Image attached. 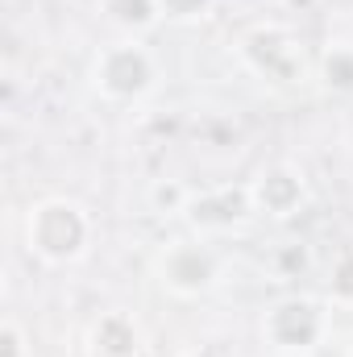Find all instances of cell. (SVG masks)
Listing matches in <instances>:
<instances>
[{"instance_id": "52a82bcc", "label": "cell", "mask_w": 353, "mask_h": 357, "mask_svg": "<svg viewBox=\"0 0 353 357\" xmlns=\"http://www.w3.org/2000/svg\"><path fill=\"white\" fill-rule=\"evenodd\" d=\"M250 199H254V212L287 220L303 204V175L291 171V167H266L262 175L250 183Z\"/></svg>"}, {"instance_id": "5bb4252c", "label": "cell", "mask_w": 353, "mask_h": 357, "mask_svg": "<svg viewBox=\"0 0 353 357\" xmlns=\"http://www.w3.org/2000/svg\"><path fill=\"white\" fill-rule=\"evenodd\" d=\"M0 357H29L25 349V333H21V324L17 320H4V328H0Z\"/></svg>"}, {"instance_id": "7c38bea8", "label": "cell", "mask_w": 353, "mask_h": 357, "mask_svg": "<svg viewBox=\"0 0 353 357\" xmlns=\"http://www.w3.org/2000/svg\"><path fill=\"white\" fill-rule=\"evenodd\" d=\"M329 295L337 303H353V254H341L337 266H333V278H329Z\"/></svg>"}, {"instance_id": "7a4b0ae2", "label": "cell", "mask_w": 353, "mask_h": 357, "mask_svg": "<svg viewBox=\"0 0 353 357\" xmlns=\"http://www.w3.org/2000/svg\"><path fill=\"white\" fill-rule=\"evenodd\" d=\"M91 79H96V91L112 104H133L142 100L146 91L154 88L158 79V67L150 59V50L137 42V38H125V42H112L96 54L91 63Z\"/></svg>"}, {"instance_id": "6da1fadb", "label": "cell", "mask_w": 353, "mask_h": 357, "mask_svg": "<svg viewBox=\"0 0 353 357\" xmlns=\"http://www.w3.org/2000/svg\"><path fill=\"white\" fill-rule=\"evenodd\" d=\"M88 237H91V220L75 199H42L38 208H29L25 241L42 262L67 266V262L84 258Z\"/></svg>"}, {"instance_id": "3957f363", "label": "cell", "mask_w": 353, "mask_h": 357, "mask_svg": "<svg viewBox=\"0 0 353 357\" xmlns=\"http://www.w3.org/2000/svg\"><path fill=\"white\" fill-rule=\"evenodd\" d=\"M329 333V312L316 299H283L266 312L262 337L278 354H312Z\"/></svg>"}, {"instance_id": "ba28073f", "label": "cell", "mask_w": 353, "mask_h": 357, "mask_svg": "<svg viewBox=\"0 0 353 357\" xmlns=\"http://www.w3.org/2000/svg\"><path fill=\"white\" fill-rule=\"evenodd\" d=\"M91 349H96V357H137L142 354V333H137L133 316L108 312L91 328Z\"/></svg>"}, {"instance_id": "5b68a950", "label": "cell", "mask_w": 353, "mask_h": 357, "mask_svg": "<svg viewBox=\"0 0 353 357\" xmlns=\"http://www.w3.org/2000/svg\"><path fill=\"white\" fill-rule=\"evenodd\" d=\"M158 274L175 295H200V291H208L216 282L220 262L204 241H179L158 258Z\"/></svg>"}, {"instance_id": "8fae6325", "label": "cell", "mask_w": 353, "mask_h": 357, "mask_svg": "<svg viewBox=\"0 0 353 357\" xmlns=\"http://www.w3.org/2000/svg\"><path fill=\"white\" fill-rule=\"evenodd\" d=\"M150 199H154V208L167 216H175V212H187V204H191V191L183 187V183H175V178H167V183H154L150 187Z\"/></svg>"}, {"instance_id": "9a60e30c", "label": "cell", "mask_w": 353, "mask_h": 357, "mask_svg": "<svg viewBox=\"0 0 353 357\" xmlns=\"http://www.w3.org/2000/svg\"><path fill=\"white\" fill-rule=\"evenodd\" d=\"M183 357H216L212 349H200V354H183Z\"/></svg>"}, {"instance_id": "30bf717a", "label": "cell", "mask_w": 353, "mask_h": 357, "mask_svg": "<svg viewBox=\"0 0 353 357\" xmlns=\"http://www.w3.org/2000/svg\"><path fill=\"white\" fill-rule=\"evenodd\" d=\"M324 84L333 91H353V46H333L320 67Z\"/></svg>"}, {"instance_id": "277c9868", "label": "cell", "mask_w": 353, "mask_h": 357, "mask_svg": "<svg viewBox=\"0 0 353 357\" xmlns=\"http://www.w3.org/2000/svg\"><path fill=\"white\" fill-rule=\"evenodd\" d=\"M241 54L270 84H299L303 79V46L287 25H258L241 42Z\"/></svg>"}, {"instance_id": "4fadbf2b", "label": "cell", "mask_w": 353, "mask_h": 357, "mask_svg": "<svg viewBox=\"0 0 353 357\" xmlns=\"http://www.w3.org/2000/svg\"><path fill=\"white\" fill-rule=\"evenodd\" d=\"M158 8L171 21H191V17H204L212 8V0H158Z\"/></svg>"}, {"instance_id": "8992f818", "label": "cell", "mask_w": 353, "mask_h": 357, "mask_svg": "<svg viewBox=\"0 0 353 357\" xmlns=\"http://www.w3.org/2000/svg\"><path fill=\"white\" fill-rule=\"evenodd\" d=\"M250 216H254L250 187H216V191H204V195L191 191V204H187V220L204 233H225V229H233Z\"/></svg>"}, {"instance_id": "9c48e42d", "label": "cell", "mask_w": 353, "mask_h": 357, "mask_svg": "<svg viewBox=\"0 0 353 357\" xmlns=\"http://www.w3.org/2000/svg\"><path fill=\"white\" fill-rule=\"evenodd\" d=\"M100 8H104V17H108L117 29H125V33H146V29H154L158 17H163L158 0H100Z\"/></svg>"}]
</instances>
